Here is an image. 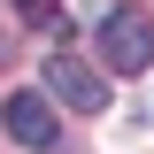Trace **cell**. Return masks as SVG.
Instances as JSON below:
<instances>
[{
    "mask_svg": "<svg viewBox=\"0 0 154 154\" xmlns=\"http://www.w3.org/2000/svg\"><path fill=\"white\" fill-rule=\"evenodd\" d=\"M100 62L123 69V77H139V69L154 62V23H146V8H108V23H100Z\"/></svg>",
    "mask_w": 154,
    "mask_h": 154,
    "instance_id": "6da1fadb",
    "label": "cell"
},
{
    "mask_svg": "<svg viewBox=\"0 0 154 154\" xmlns=\"http://www.w3.org/2000/svg\"><path fill=\"white\" fill-rule=\"evenodd\" d=\"M46 100H62V108H77V116H100V108H108V85H100L93 62L54 54V62H46Z\"/></svg>",
    "mask_w": 154,
    "mask_h": 154,
    "instance_id": "7a4b0ae2",
    "label": "cell"
},
{
    "mask_svg": "<svg viewBox=\"0 0 154 154\" xmlns=\"http://www.w3.org/2000/svg\"><path fill=\"white\" fill-rule=\"evenodd\" d=\"M0 123H8V139H16V146H31V154H46V146L62 139L46 93H8V100H0Z\"/></svg>",
    "mask_w": 154,
    "mask_h": 154,
    "instance_id": "3957f363",
    "label": "cell"
},
{
    "mask_svg": "<svg viewBox=\"0 0 154 154\" xmlns=\"http://www.w3.org/2000/svg\"><path fill=\"white\" fill-rule=\"evenodd\" d=\"M16 16L38 23V31H62V0H16Z\"/></svg>",
    "mask_w": 154,
    "mask_h": 154,
    "instance_id": "277c9868",
    "label": "cell"
}]
</instances>
